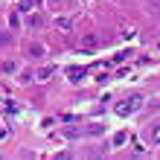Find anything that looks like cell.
Instances as JSON below:
<instances>
[{
  "mask_svg": "<svg viewBox=\"0 0 160 160\" xmlns=\"http://www.w3.org/2000/svg\"><path fill=\"white\" fill-rule=\"evenodd\" d=\"M140 105H143V96L134 93V96H128L125 102H119V105H117V114H119V117H128V114H134Z\"/></svg>",
  "mask_w": 160,
  "mask_h": 160,
  "instance_id": "obj_1",
  "label": "cell"
},
{
  "mask_svg": "<svg viewBox=\"0 0 160 160\" xmlns=\"http://www.w3.org/2000/svg\"><path fill=\"white\" fill-rule=\"evenodd\" d=\"M146 140H148V146H160V119L148 125V131H146Z\"/></svg>",
  "mask_w": 160,
  "mask_h": 160,
  "instance_id": "obj_2",
  "label": "cell"
},
{
  "mask_svg": "<svg viewBox=\"0 0 160 160\" xmlns=\"http://www.w3.org/2000/svg\"><path fill=\"white\" fill-rule=\"evenodd\" d=\"M44 44H29V47H26V55H29V58H35V61H41L44 58Z\"/></svg>",
  "mask_w": 160,
  "mask_h": 160,
  "instance_id": "obj_3",
  "label": "cell"
},
{
  "mask_svg": "<svg viewBox=\"0 0 160 160\" xmlns=\"http://www.w3.org/2000/svg\"><path fill=\"white\" fill-rule=\"evenodd\" d=\"M55 26H58L61 32H70V29H73V18H58V21H55Z\"/></svg>",
  "mask_w": 160,
  "mask_h": 160,
  "instance_id": "obj_4",
  "label": "cell"
},
{
  "mask_svg": "<svg viewBox=\"0 0 160 160\" xmlns=\"http://www.w3.org/2000/svg\"><path fill=\"white\" fill-rule=\"evenodd\" d=\"M32 76H35V82H47V79L52 76V67H41L38 73H32Z\"/></svg>",
  "mask_w": 160,
  "mask_h": 160,
  "instance_id": "obj_5",
  "label": "cell"
},
{
  "mask_svg": "<svg viewBox=\"0 0 160 160\" xmlns=\"http://www.w3.org/2000/svg\"><path fill=\"white\" fill-rule=\"evenodd\" d=\"M26 23L38 29V26H44V15H29V18H26Z\"/></svg>",
  "mask_w": 160,
  "mask_h": 160,
  "instance_id": "obj_6",
  "label": "cell"
},
{
  "mask_svg": "<svg viewBox=\"0 0 160 160\" xmlns=\"http://www.w3.org/2000/svg\"><path fill=\"white\" fill-rule=\"evenodd\" d=\"M35 6H38V0H21V9H23V12H32Z\"/></svg>",
  "mask_w": 160,
  "mask_h": 160,
  "instance_id": "obj_7",
  "label": "cell"
},
{
  "mask_svg": "<svg viewBox=\"0 0 160 160\" xmlns=\"http://www.w3.org/2000/svg\"><path fill=\"white\" fill-rule=\"evenodd\" d=\"M70 79H73V82H82V79H84V70H82V67H79V70L73 67V70H70Z\"/></svg>",
  "mask_w": 160,
  "mask_h": 160,
  "instance_id": "obj_8",
  "label": "cell"
},
{
  "mask_svg": "<svg viewBox=\"0 0 160 160\" xmlns=\"http://www.w3.org/2000/svg\"><path fill=\"white\" fill-rule=\"evenodd\" d=\"M3 70H6V73H15V70H18V64H15V61H6V64H3Z\"/></svg>",
  "mask_w": 160,
  "mask_h": 160,
  "instance_id": "obj_9",
  "label": "cell"
},
{
  "mask_svg": "<svg viewBox=\"0 0 160 160\" xmlns=\"http://www.w3.org/2000/svg\"><path fill=\"white\" fill-rule=\"evenodd\" d=\"M119 143H125V131H119V134L114 137V146H119Z\"/></svg>",
  "mask_w": 160,
  "mask_h": 160,
  "instance_id": "obj_10",
  "label": "cell"
},
{
  "mask_svg": "<svg viewBox=\"0 0 160 160\" xmlns=\"http://www.w3.org/2000/svg\"><path fill=\"white\" fill-rule=\"evenodd\" d=\"M3 134H6V131H3V128H0V137H3Z\"/></svg>",
  "mask_w": 160,
  "mask_h": 160,
  "instance_id": "obj_11",
  "label": "cell"
}]
</instances>
